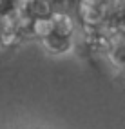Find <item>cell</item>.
Wrapping results in <instances>:
<instances>
[{
    "label": "cell",
    "mask_w": 125,
    "mask_h": 129,
    "mask_svg": "<svg viewBox=\"0 0 125 129\" xmlns=\"http://www.w3.org/2000/svg\"><path fill=\"white\" fill-rule=\"evenodd\" d=\"M51 20L54 25V35L56 37H62V38H69L73 33H74V24L71 20V16L67 13H62V11H54L51 15Z\"/></svg>",
    "instance_id": "6da1fadb"
},
{
    "label": "cell",
    "mask_w": 125,
    "mask_h": 129,
    "mask_svg": "<svg viewBox=\"0 0 125 129\" xmlns=\"http://www.w3.org/2000/svg\"><path fill=\"white\" fill-rule=\"evenodd\" d=\"M31 27H33V33H35L36 37L44 38V40H45L47 37L54 35V25H53L51 16H45V18H35Z\"/></svg>",
    "instance_id": "7a4b0ae2"
},
{
    "label": "cell",
    "mask_w": 125,
    "mask_h": 129,
    "mask_svg": "<svg viewBox=\"0 0 125 129\" xmlns=\"http://www.w3.org/2000/svg\"><path fill=\"white\" fill-rule=\"evenodd\" d=\"M0 49H2V40H0Z\"/></svg>",
    "instance_id": "3957f363"
}]
</instances>
